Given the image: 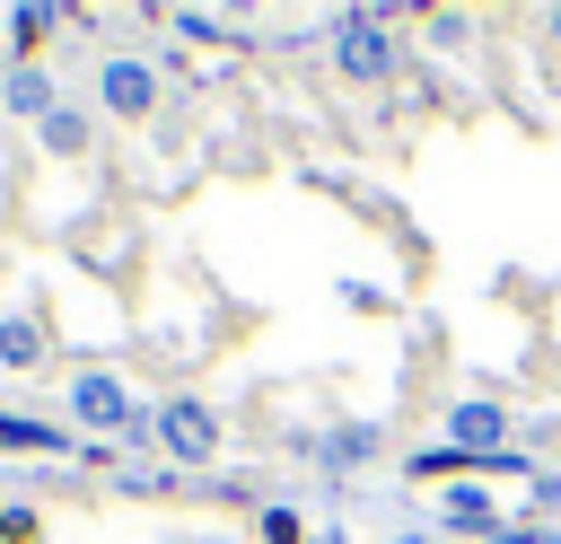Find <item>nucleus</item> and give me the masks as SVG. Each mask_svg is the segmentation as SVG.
I'll return each instance as SVG.
<instances>
[{"instance_id":"nucleus-11","label":"nucleus","mask_w":561,"mask_h":544,"mask_svg":"<svg viewBox=\"0 0 561 544\" xmlns=\"http://www.w3.org/2000/svg\"><path fill=\"white\" fill-rule=\"evenodd\" d=\"M0 447H61V430H44L26 412H0Z\"/></svg>"},{"instance_id":"nucleus-2","label":"nucleus","mask_w":561,"mask_h":544,"mask_svg":"<svg viewBox=\"0 0 561 544\" xmlns=\"http://www.w3.org/2000/svg\"><path fill=\"white\" fill-rule=\"evenodd\" d=\"M70 421H88V430H131V395H123V377L79 369V377H70Z\"/></svg>"},{"instance_id":"nucleus-5","label":"nucleus","mask_w":561,"mask_h":544,"mask_svg":"<svg viewBox=\"0 0 561 544\" xmlns=\"http://www.w3.org/2000/svg\"><path fill=\"white\" fill-rule=\"evenodd\" d=\"M508 421H500V404H456L447 412V447H491Z\"/></svg>"},{"instance_id":"nucleus-12","label":"nucleus","mask_w":561,"mask_h":544,"mask_svg":"<svg viewBox=\"0 0 561 544\" xmlns=\"http://www.w3.org/2000/svg\"><path fill=\"white\" fill-rule=\"evenodd\" d=\"M35 35H53V9H9V44L35 53Z\"/></svg>"},{"instance_id":"nucleus-1","label":"nucleus","mask_w":561,"mask_h":544,"mask_svg":"<svg viewBox=\"0 0 561 544\" xmlns=\"http://www.w3.org/2000/svg\"><path fill=\"white\" fill-rule=\"evenodd\" d=\"M333 61H342L351 79H386V70H394V35H386V18H377V9H351V18L333 26Z\"/></svg>"},{"instance_id":"nucleus-4","label":"nucleus","mask_w":561,"mask_h":544,"mask_svg":"<svg viewBox=\"0 0 561 544\" xmlns=\"http://www.w3.org/2000/svg\"><path fill=\"white\" fill-rule=\"evenodd\" d=\"M105 105H114V114H149V105H158V70L131 61V53L105 61Z\"/></svg>"},{"instance_id":"nucleus-10","label":"nucleus","mask_w":561,"mask_h":544,"mask_svg":"<svg viewBox=\"0 0 561 544\" xmlns=\"http://www.w3.org/2000/svg\"><path fill=\"white\" fill-rule=\"evenodd\" d=\"M35 132H44V149H61V158H79V149H88V123H79V114H61V105H53Z\"/></svg>"},{"instance_id":"nucleus-7","label":"nucleus","mask_w":561,"mask_h":544,"mask_svg":"<svg viewBox=\"0 0 561 544\" xmlns=\"http://www.w3.org/2000/svg\"><path fill=\"white\" fill-rule=\"evenodd\" d=\"M447 526H465V535H500V518H491V500H482L473 483L447 491Z\"/></svg>"},{"instance_id":"nucleus-13","label":"nucleus","mask_w":561,"mask_h":544,"mask_svg":"<svg viewBox=\"0 0 561 544\" xmlns=\"http://www.w3.org/2000/svg\"><path fill=\"white\" fill-rule=\"evenodd\" d=\"M491 544H561V535H543V526H500Z\"/></svg>"},{"instance_id":"nucleus-15","label":"nucleus","mask_w":561,"mask_h":544,"mask_svg":"<svg viewBox=\"0 0 561 544\" xmlns=\"http://www.w3.org/2000/svg\"><path fill=\"white\" fill-rule=\"evenodd\" d=\"M386 544H430V535H386Z\"/></svg>"},{"instance_id":"nucleus-6","label":"nucleus","mask_w":561,"mask_h":544,"mask_svg":"<svg viewBox=\"0 0 561 544\" xmlns=\"http://www.w3.org/2000/svg\"><path fill=\"white\" fill-rule=\"evenodd\" d=\"M9 114H26V123H44V114H53V79H44L35 61H18V70H9Z\"/></svg>"},{"instance_id":"nucleus-14","label":"nucleus","mask_w":561,"mask_h":544,"mask_svg":"<svg viewBox=\"0 0 561 544\" xmlns=\"http://www.w3.org/2000/svg\"><path fill=\"white\" fill-rule=\"evenodd\" d=\"M0 526H9V535H35V518H18V509H0Z\"/></svg>"},{"instance_id":"nucleus-3","label":"nucleus","mask_w":561,"mask_h":544,"mask_svg":"<svg viewBox=\"0 0 561 544\" xmlns=\"http://www.w3.org/2000/svg\"><path fill=\"white\" fill-rule=\"evenodd\" d=\"M158 439H167L184 465H202V456H210V439H219V421H210L202 404H167V412H158Z\"/></svg>"},{"instance_id":"nucleus-9","label":"nucleus","mask_w":561,"mask_h":544,"mask_svg":"<svg viewBox=\"0 0 561 544\" xmlns=\"http://www.w3.org/2000/svg\"><path fill=\"white\" fill-rule=\"evenodd\" d=\"M0 360H9V369H35V360H44V333H35L26 316H9V325H0Z\"/></svg>"},{"instance_id":"nucleus-8","label":"nucleus","mask_w":561,"mask_h":544,"mask_svg":"<svg viewBox=\"0 0 561 544\" xmlns=\"http://www.w3.org/2000/svg\"><path fill=\"white\" fill-rule=\"evenodd\" d=\"M377 447V430L368 421H351V430H333V439H316V465H359Z\"/></svg>"}]
</instances>
